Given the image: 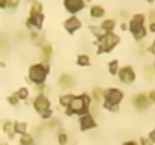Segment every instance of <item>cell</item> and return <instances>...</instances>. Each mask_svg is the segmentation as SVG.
<instances>
[{
	"instance_id": "obj_1",
	"label": "cell",
	"mask_w": 155,
	"mask_h": 145,
	"mask_svg": "<svg viewBox=\"0 0 155 145\" xmlns=\"http://www.w3.org/2000/svg\"><path fill=\"white\" fill-rule=\"evenodd\" d=\"M91 106H92L91 94L81 92L80 95H74L71 104L65 109V115H66V116H74V115L81 116V115L91 112Z\"/></svg>"
},
{
	"instance_id": "obj_2",
	"label": "cell",
	"mask_w": 155,
	"mask_h": 145,
	"mask_svg": "<svg viewBox=\"0 0 155 145\" xmlns=\"http://www.w3.org/2000/svg\"><path fill=\"white\" fill-rule=\"evenodd\" d=\"M145 21H146V15L142 14V12L131 15V18L128 21V32L131 33V36L137 43L143 41L148 36V27H146Z\"/></svg>"
},
{
	"instance_id": "obj_3",
	"label": "cell",
	"mask_w": 155,
	"mask_h": 145,
	"mask_svg": "<svg viewBox=\"0 0 155 145\" xmlns=\"http://www.w3.org/2000/svg\"><path fill=\"white\" fill-rule=\"evenodd\" d=\"M124 98H125V95H124L122 89H119V88H107V89H104L101 106H103V109L108 110V112H117L120 103L124 101Z\"/></svg>"
},
{
	"instance_id": "obj_4",
	"label": "cell",
	"mask_w": 155,
	"mask_h": 145,
	"mask_svg": "<svg viewBox=\"0 0 155 145\" xmlns=\"http://www.w3.org/2000/svg\"><path fill=\"white\" fill-rule=\"evenodd\" d=\"M48 76H50V64L36 62V64H32V65L29 67L27 80H29L30 83H33L35 86L45 85Z\"/></svg>"
},
{
	"instance_id": "obj_5",
	"label": "cell",
	"mask_w": 155,
	"mask_h": 145,
	"mask_svg": "<svg viewBox=\"0 0 155 145\" xmlns=\"http://www.w3.org/2000/svg\"><path fill=\"white\" fill-rule=\"evenodd\" d=\"M120 41H122V38H120V35H117L116 32L104 33L103 36L97 41V54L111 53L114 48L120 44Z\"/></svg>"
},
{
	"instance_id": "obj_6",
	"label": "cell",
	"mask_w": 155,
	"mask_h": 145,
	"mask_svg": "<svg viewBox=\"0 0 155 145\" xmlns=\"http://www.w3.org/2000/svg\"><path fill=\"white\" fill-rule=\"evenodd\" d=\"M32 106H33V109H35V112H36L38 115H42L44 112H47V110L51 109V101H50L48 95H45V94H38V95L32 100Z\"/></svg>"
},
{
	"instance_id": "obj_7",
	"label": "cell",
	"mask_w": 155,
	"mask_h": 145,
	"mask_svg": "<svg viewBox=\"0 0 155 145\" xmlns=\"http://www.w3.org/2000/svg\"><path fill=\"white\" fill-rule=\"evenodd\" d=\"M117 77H119V80H120L122 83H125V85H133V83L136 82V79H137V73H136V70H134L131 65H124V67L119 68Z\"/></svg>"
},
{
	"instance_id": "obj_8",
	"label": "cell",
	"mask_w": 155,
	"mask_h": 145,
	"mask_svg": "<svg viewBox=\"0 0 155 145\" xmlns=\"http://www.w3.org/2000/svg\"><path fill=\"white\" fill-rule=\"evenodd\" d=\"M98 127V123L95 119V116L89 112V113H84L81 116H78V129L80 132H89V130H94Z\"/></svg>"
},
{
	"instance_id": "obj_9",
	"label": "cell",
	"mask_w": 155,
	"mask_h": 145,
	"mask_svg": "<svg viewBox=\"0 0 155 145\" xmlns=\"http://www.w3.org/2000/svg\"><path fill=\"white\" fill-rule=\"evenodd\" d=\"M44 20H45L44 12H42V14H36V15H29L27 20H26V27H27L30 32H32V30L41 32V30H42V26H44Z\"/></svg>"
},
{
	"instance_id": "obj_10",
	"label": "cell",
	"mask_w": 155,
	"mask_h": 145,
	"mask_svg": "<svg viewBox=\"0 0 155 145\" xmlns=\"http://www.w3.org/2000/svg\"><path fill=\"white\" fill-rule=\"evenodd\" d=\"M83 27V21L77 17V15H69L65 21H63V29L69 33V35H74L77 30H80Z\"/></svg>"
},
{
	"instance_id": "obj_11",
	"label": "cell",
	"mask_w": 155,
	"mask_h": 145,
	"mask_svg": "<svg viewBox=\"0 0 155 145\" xmlns=\"http://www.w3.org/2000/svg\"><path fill=\"white\" fill-rule=\"evenodd\" d=\"M63 8L69 15H77L86 8L84 0H63Z\"/></svg>"
},
{
	"instance_id": "obj_12",
	"label": "cell",
	"mask_w": 155,
	"mask_h": 145,
	"mask_svg": "<svg viewBox=\"0 0 155 145\" xmlns=\"http://www.w3.org/2000/svg\"><path fill=\"white\" fill-rule=\"evenodd\" d=\"M131 103H133L134 109L142 110V112L143 110H148L149 106H151V101L148 98V94H143V92H137L136 95L131 98Z\"/></svg>"
},
{
	"instance_id": "obj_13",
	"label": "cell",
	"mask_w": 155,
	"mask_h": 145,
	"mask_svg": "<svg viewBox=\"0 0 155 145\" xmlns=\"http://www.w3.org/2000/svg\"><path fill=\"white\" fill-rule=\"evenodd\" d=\"M57 83H59V86H60L62 89H66L68 92H69V89H72V88L75 86V80H74V77H72L71 74H68V73H63V74L59 77Z\"/></svg>"
},
{
	"instance_id": "obj_14",
	"label": "cell",
	"mask_w": 155,
	"mask_h": 145,
	"mask_svg": "<svg viewBox=\"0 0 155 145\" xmlns=\"http://www.w3.org/2000/svg\"><path fill=\"white\" fill-rule=\"evenodd\" d=\"M51 56H53V47L51 44L48 43H44L41 46V62L42 64H50L51 60Z\"/></svg>"
},
{
	"instance_id": "obj_15",
	"label": "cell",
	"mask_w": 155,
	"mask_h": 145,
	"mask_svg": "<svg viewBox=\"0 0 155 145\" xmlns=\"http://www.w3.org/2000/svg\"><path fill=\"white\" fill-rule=\"evenodd\" d=\"M98 26H100V29L103 30L104 33H110V32H114V29L117 26V21L114 18H105Z\"/></svg>"
},
{
	"instance_id": "obj_16",
	"label": "cell",
	"mask_w": 155,
	"mask_h": 145,
	"mask_svg": "<svg viewBox=\"0 0 155 145\" xmlns=\"http://www.w3.org/2000/svg\"><path fill=\"white\" fill-rule=\"evenodd\" d=\"M89 15H91V18H94V20L104 18V17H105V9H104L101 5H92L91 9H89Z\"/></svg>"
},
{
	"instance_id": "obj_17",
	"label": "cell",
	"mask_w": 155,
	"mask_h": 145,
	"mask_svg": "<svg viewBox=\"0 0 155 145\" xmlns=\"http://www.w3.org/2000/svg\"><path fill=\"white\" fill-rule=\"evenodd\" d=\"M42 12H44V6L39 0H29V15H36Z\"/></svg>"
},
{
	"instance_id": "obj_18",
	"label": "cell",
	"mask_w": 155,
	"mask_h": 145,
	"mask_svg": "<svg viewBox=\"0 0 155 145\" xmlns=\"http://www.w3.org/2000/svg\"><path fill=\"white\" fill-rule=\"evenodd\" d=\"M2 130H3V133H5L11 141L15 138V133H14V121H11V119L3 121V124H2Z\"/></svg>"
},
{
	"instance_id": "obj_19",
	"label": "cell",
	"mask_w": 155,
	"mask_h": 145,
	"mask_svg": "<svg viewBox=\"0 0 155 145\" xmlns=\"http://www.w3.org/2000/svg\"><path fill=\"white\" fill-rule=\"evenodd\" d=\"M27 129H29V126L26 121H14V133L15 135L23 136L27 133Z\"/></svg>"
},
{
	"instance_id": "obj_20",
	"label": "cell",
	"mask_w": 155,
	"mask_h": 145,
	"mask_svg": "<svg viewBox=\"0 0 155 145\" xmlns=\"http://www.w3.org/2000/svg\"><path fill=\"white\" fill-rule=\"evenodd\" d=\"M72 98H74V94H72V92H63L62 95H59V98H57L59 106H62L63 109H66V107L71 104Z\"/></svg>"
},
{
	"instance_id": "obj_21",
	"label": "cell",
	"mask_w": 155,
	"mask_h": 145,
	"mask_svg": "<svg viewBox=\"0 0 155 145\" xmlns=\"http://www.w3.org/2000/svg\"><path fill=\"white\" fill-rule=\"evenodd\" d=\"M75 62H77V65H78V67H91V64H92V60H91L89 54H86V53L78 54Z\"/></svg>"
},
{
	"instance_id": "obj_22",
	"label": "cell",
	"mask_w": 155,
	"mask_h": 145,
	"mask_svg": "<svg viewBox=\"0 0 155 145\" xmlns=\"http://www.w3.org/2000/svg\"><path fill=\"white\" fill-rule=\"evenodd\" d=\"M15 94H17V97H18L20 101H27L29 97H30V89H29L27 86H21L20 89H17Z\"/></svg>"
},
{
	"instance_id": "obj_23",
	"label": "cell",
	"mask_w": 155,
	"mask_h": 145,
	"mask_svg": "<svg viewBox=\"0 0 155 145\" xmlns=\"http://www.w3.org/2000/svg\"><path fill=\"white\" fill-rule=\"evenodd\" d=\"M107 68H108V73H110V76H117V71H119V60L117 59H111L110 62H108V65H107Z\"/></svg>"
},
{
	"instance_id": "obj_24",
	"label": "cell",
	"mask_w": 155,
	"mask_h": 145,
	"mask_svg": "<svg viewBox=\"0 0 155 145\" xmlns=\"http://www.w3.org/2000/svg\"><path fill=\"white\" fill-rule=\"evenodd\" d=\"M103 94H104V89H101V88H94L92 89V94H91L92 103H101L103 101Z\"/></svg>"
},
{
	"instance_id": "obj_25",
	"label": "cell",
	"mask_w": 155,
	"mask_h": 145,
	"mask_svg": "<svg viewBox=\"0 0 155 145\" xmlns=\"http://www.w3.org/2000/svg\"><path fill=\"white\" fill-rule=\"evenodd\" d=\"M56 139H57V144L59 145H66L69 142V136H68V133H65L63 130H59V132H57Z\"/></svg>"
},
{
	"instance_id": "obj_26",
	"label": "cell",
	"mask_w": 155,
	"mask_h": 145,
	"mask_svg": "<svg viewBox=\"0 0 155 145\" xmlns=\"http://www.w3.org/2000/svg\"><path fill=\"white\" fill-rule=\"evenodd\" d=\"M18 142H20V145H35V138L30 133H26V135L20 136Z\"/></svg>"
},
{
	"instance_id": "obj_27",
	"label": "cell",
	"mask_w": 155,
	"mask_h": 145,
	"mask_svg": "<svg viewBox=\"0 0 155 145\" xmlns=\"http://www.w3.org/2000/svg\"><path fill=\"white\" fill-rule=\"evenodd\" d=\"M6 101H8L9 106H14V107L20 104V100H18V97H17L15 92H14V94H9V95L6 97Z\"/></svg>"
},
{
	"instance_id": "obj_28",
	"label": "cell",
	"mask_w": 155,
	"mask_h": 145,
	"mask_svg": "<svg viewBox=\"0 0 155 145\" xmlns=\"http://www.w3.org/2000/svg\"><path fill=\"white\" fill-rule=\"evenodd\" d=\"M89 30L94 33V36L97 38V41H98V40H100V38L104 35V32L100 29V26H92V24H91V26H89Z\"/></svg>"
},
{
	"instance_id": "obj_29",
	"label": "cell",
	"mask_w": 155,
	"mask_h": 145,
	"mask_svg": "<svg viewBox=\"0 0 155 145\" xmlns=\"http://www.w3.org/2000/svg\"><path fill=\"white\" fill-rule=\"evenodd\" d=\"M50 129H59L60 127V119L59 118H51V123L48 124Z\"/></svg>"
},
{
	"instance_id": "obj_30",
	"label": "cell",
	"mask_w": 155,
	"mask_h": 145,
	"mask_svg": "<svg viewBox=\"0 0 155 145\" xmlns=\"http://www.w3.org/2000/svg\"><path fill=\"white\" fill-rule=\"evenodd\" d=\"M20 6V0H8V8L9 9H17Z\"/></svg>"
},
{
	"instance_id": "obj_31",
	"label": "cell",
	"mask_w": 155,
	"mask_h": 145,
	"mask_svg": "<svg viewBox=\"0 0 155 145\" xmlns=\"http://www.w3.org/2000/svg\"><path fill=\"white\" fill-rule=\"evenodd\" d=\"M139 145H154V144L148 139V136H142V138L139 139Z\"/></svg>"
},
{
	"instance_id": "obj_32",
	"label": "cell",
	"mask_w": 155,
	"mask_h": 145,
	"mask_svg": "<svg viewBox=\"0 0 155 145\" xmlns=\"http://www.w3.org/2000/svg\"><path fill=\"white\" fill-rule=\"evenodd\" d=\"M148 98H149L151 104H155V89H151V91L148 92Z\"/></svg>"
},
{
	"instance_id": "obj_33",
	"label": "cell",
	"mask_w": 155,
	"mask_h": 145,
	"mask_svg": "<svg viewBox=\"0 0 155 145\" xmlns=\"http://www.w3.org/2000/svg\"><path fill=\"white\" fill-rule=\"evenodd\" d=\"M148 21H149V23H155V9L149 11V14H148Z\"/></svg>"
},
{
	"instance_id": "obj_34",
	"label": "cell",
	"mask_w": 155,
	"mask_h": 145,
	"mask_svg": "<svg viewBox=\"0 0 155 145\" xmlns=\"http://www.w3.org/2000/svg\"><path fill=\"white\" fill-rule=\"evenodd\" d=\"M148 139H149V141L155 145V129H152V130L148 133Z\"/></svg>"
},
{
	"instance_id": "obj_35",
	"label": "cell",
	"mask_w": 155,
	"mask_h": 145,
	"mask_svg": "<svg viewBox=\"0 0 155 145\" xmlns=\"http://www.w3.org/2000/svg\"><path fill=\"white\" fill-rule=\"evenodd\" d=\"M119 29H120V30H124V32H127V30H128V23L122 21V23L119 24Z\"/></svg>"
},
{
	"instance_id": "obj_36",
	"label": "cell",
	"mask_w": 155,
	"mask_h": 145,
	"mask_svg": "<svg viewBox=\"0 0 155 145\" xmlns=\"http://www.w3.org/2000/svg\"><path fill=\"white\" fill-rule=\"evenodd\" d=\"M148 51H149L151 54H154V56H155V40L152 41V44H151V46L148 47Z\"/></svg>"
},
{
	"instance_id": "obj_37",
	"label": "cell",
	"mask_w": 155,
	"mask_h": 145,
	"mask_svg": "<svg viewBox=\"0 0 155 145\" xmlns=\"http://www.w3.org/2000/svg\"><path fill=\"white\" fill-rule=\"evenodd\" d=\"M0 9H8V0H0Z\"/></svg>"
},
{
	"instance_id": "obj_38",
	"label": "cell",
	"mask_w": 155,
	"mask_h": 145,
	"mask_svg": "<svg viewBox=\"0 0 155 145\" xmlns=\"http://www.w3.org/2000/svg\"><path fill=\"white\" fill-rule=\"evenodd\" d=\"M148 32L155 33V23H149V26H148Z\"/></svg>"
},
{
	"instance_id": "obj_39",
	"label": "cell",
	"mask_w": 155,
	"mask_h": 145,
	"mask_svg": "<svg viewBox=\"0 0 155 145\" xmlns=\"http://www.w3.org/2000/svg\"><path fill=\"white\" fill-rule=\"evenodd\" d=\"M122 145H139V142L137 141H133V139H130V141H125Z\"/></svg>"
},
{
	"instance_id": "obj_40",
	"label": "cell",
	"mask_w": 155,
	"mask_h": 145,
	"mask_svg": "<svg viewBox=\"0 0 155 145\" xmlns=\"http://www.w3.org/2000/svg\"><path fill=\"white\" fill-rule=\"evenodd\" d=\"M5 67H6V64L3 60H0V68H5Z\"/></svg>"
},
{
	"instance_id": "obj_41",
	"label": "cell",
	"mask_w": 155,
	"mask_h": 145,
	"mask_svg": "<svg viewBox=\"0 0 155 145\" xmlns=\"http://www.w3.org/2000/svg\"><path fill=\"white\" fill-rule=\"evenodd\" d=\"M0 145H9L8 141H0Z\"/></svg>"
},
{
	"instance_id": "obj_42",
	"label": "cell",
	"mask_w": 155,
	"mask_h": 145,
	"mask_svg": "<svg viewBox=\"0 0 155 145\" xmlns=\"http://www.w3.org/2000/svg\"><path fill=\"white\" fill-rule=\"evenodd\" d=\"M151 68H152V71H154V73H155V62H154V64H152V67H151Z\"/></svg>"
},
{
	"instance_id": "obj_43",
	"label": "cell",
	"mask_w": 155,
	"mask_h": 145,
	"mask_svg": "<svg viewBox=\"0 0 155 145\" xmlns=\"http://www.w3.org/2000/svg\"><path fill=\"white\" fill-rule=\"evenodd\" d=\"M146 2H148V3H154L155 0H146Z\"/></svg>"
},
{
	"instance_id": "obj_44",
	"label": "cell",
	"mask_w": 155,
	"mask_h": 145,
	"mask_svg": "<svg viewBox=\"0 0 155 145\" xmlns=\"http://www.w3.org/2000/svg\"><path fill=\"white\" fill-rule=\"evenodd\" d=\"M84 2H86V3H87V2H92V0H84Z\"/></svg>"
}]
</instances>
